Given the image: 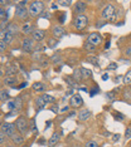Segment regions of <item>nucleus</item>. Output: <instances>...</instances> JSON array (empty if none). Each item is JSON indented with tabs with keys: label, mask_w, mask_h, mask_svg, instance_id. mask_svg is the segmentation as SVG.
I'll return each mask as SVG.
<instances>
[{
	"label": "nucleus",
	"mask_w": 131,
	"mask_h": 147,
	"mask_svg": "<svg viewBox=\"0 0 131 147\" xmlns=\"http://www.w3.org/2000/svg\"><path fill=\"white\" fill-rule=\"evenodd\" d=\"M6 137H8V136H6L4 132L0 131V143H1V145H4V143H5V141H6Z\"/></svg>",
	"instance_id": "2f4dec72"
},
{
	"label": "nucleus",
	"mask_w": 131,
	"mask_h": 147,
	"mask_svg": "<svg viewBox=\"0 0 131 147\" xmlns=\"http://www.w3.org/2000/svg\"><path fill=\"white\" fill-rule=\"evenodd\" d=\"M30 127H32V129H30V131H35V121L34 119H32V121H30Z\"/></svg>",
	"instance_id": "a19ab883"
},
{
	"label": "nucleus",
	"mask_w": 131,
	"mask_h": 147,
	"mask_svg": "<svg viewBox=\"0 0 131 147\" xmlns=\"http://www.w3.org/2000/svg\"><path fill=\"white\" fill-rule=\"evenodd\" d=\"M50 62H52L53 64H57V63H59L60 62V55L58 54V53L53 54L52 57H50Z\"/></svg>",
	"instance_id": "cd10ccee"
},
{
	"label": "nucleus",
	"mask_w": 131,
	"mask_h": 147,
	"mask_svg": "<svg viewBox=\"0 0 131 147\" xmlns=\"http://www.w3.org/2000/svg\"><path fill=\"white\" fill-rule=\"evenodd\" d=\"M5 147H14V146H13V145H6Z\"/></svg>",
	"instance_id": "864d4df0"
},
{
	"label": "nucleus",
	"mask_w": 131,
	"mask_h": 147,
	"mask_svg": "<svg viewBox=\"0 0 131 147\" xmlns=\"http://www.w3.org/2000/svg\"><path fill=\"white\" fill-rule=\"evenodd\" d=\"M83 48H85L87 52H91V53H93V52L96 51V47H95V45H92V44H90V43H86Z\"/></svg>",
	"instance_id": "c756f323"
},
{
	"label": "nucleus",
	"mask_w": 131,
	"mask_h": 147,
	"mask_svg": "<svg viewBox=\"0 0 131 147\" xmlns=\"http://www.w3.org/2000/svg\"><path fill=\"white\" fill-rule=\"evenodd\" d=\"M125 54H126V57H131V47L125 51Z\"/></svg>",
	"instance_id": "c03bdc74"
},
{
	"label": "nucleus",
	"mask_w": 131,
	"mask_h": 147,
	"mask_svg": "<svg viewBox=\"0 0 131 147\" xmlns=\"http://www.w3.org/2000/svg\"><path fill=\"white\" fill-rule=\"evenodd\" d=\"M57 43H58V40H52V39H49V40H48V45L50 47V48H54Z\"/></svg>",
	"instance_id": "58836bf2"
},
{
	"label": "nucleus",
	"mask_w": 131,
	"mask_h": 147,
	"mask_svg": "<svg viewBox=\"0 0 131 147\" xmlns=\"http://www.w3.org/2000/svg\"><path fill=\"white\" fill-rule=\"evenodd\" d=\"M14 36L15 35H13V34H10V33H8V32H5L4 34H0V40H4L6 44H10V43L14 40Z\"/></svg>",
	"instance_id": "dca6fc26"
},
{
	"label": "nucleus",
	"mask_w": 131,
	"mask_h": 147,
	"mask_svg": "<svg viewBox=\"0 0 131 147\" xmlns=\"http://www.w3.org/2000/svg\"><path fill=\"white\" fill-rule=\"evenodd\" d=\"M15 16L19 19H22V20H25V19L29 16V9L25 8V6L18 5L15 9Z\"/></svg>",
	"instance_id": "423d86ee"
},
{
	"label": "nucleus",
	"mask_w": 131,
	"mask_h": 147,
	"mask_svg": "<svg viewBox=\"0 0 131 147\" xmlns=\"http://www.w3.org/2000/svg\"><path fill=\"white\" fill-rule=\"evenodd\" d=\"M44 36H45V32L42 30V29H35L34 33L32 34V38L34 39L35 42H39V43L44 39Z\"/></svg>",
	"instance_id": "f8f14e48"
},
{
	"label": "nucleus",
	"mask_w": 131,
	"mask_h": 147,
	"mask_svg": "<svg viewBox=\"0 0 131 147\" xmlns=\"http://www.w3.org/2000/svg\"><path fill=\"white\" fill-rule=\"evenodd\" d=\"M0 4L1 5H6V4H10L9 1H5V0H1V1H0Z\"/></svg>",
	"instance_id": "de8ad7c7"
},
{
	"label": "nucleus",
	"mask_w": 131,
	"mask_h": 147,
	"mask_svg": "<svg viewBox=\"0 0 131 147\" xmlns=\"http://www.w3.org/2000/svg\"><path fill=\"white\" fill-rule=\"evenodd\" d=\"M66 111H68V107H64V108L62 109V112H66Z\"/></svg>",
	"instance_id": "603ef678"
},
{
	"label": "nucleus",
	"mask_w": 131,
	"mask_h": 147,
	"mask_svg": "<svg viewBox=\"0 0 131 147\" xmlns=\"http://www.w3.org/2000/svg\"><path fill=\"white\" fill-rule=\"evenodd\" d=\"M88 25V18L86 15H77L73 20V26L77 30H83Z\"/></svg>",
	"instance_id": "7ed1b4c3"
},
{
	"label": "nucleus",
	"mask_w": 131,
	"mask_h": 147,
	"mask_svg": "<svg viewBox=\"0 0 131 147\" xmlns=\"http://www.w3.org/2000/svg\"><path fill=\"white\" fill-rule=\"evenodd\" d=\"M101 16H102L105 20H111V22H115L117 18V11L116 8L112 4H107L103 6L102 13H101Z\"/></svg>",
	"instance_id": "f257e3e1"
},
{
	"label": "nucleus",
	"mask_w": 131,
	"mask_h": 147,
	"mask_svg": "<svg viewBox=\"0 0 131 147\" xmlns=\"http://www.w3.org/2000/svg\"><path fill=\"white\" fill-rule=\"evenodd\" d=\"M29 15L32 18H35V16H40L44 13V3L43 1H32L29 4Z\"/></svg>",
	"instance_id": "f03ea898"
},
{
	"label": "nucleus",
	"mask_w": 131,
	"mask_h": 147,
	"mask_svg": "<svg viewBox=\"0 0 131 147\" xmlns=\"http://www.w3.org/2000/svg\"><path fill=\"white\" fill-rule=\"evenodd\" d=\"M34 30H35V29L33 28V25L30 24V23H25V24L22 26V32H23V34H25V35L33 34V33H34Z\"/></svg>",
	"instance_id": "2eb2a0df"
},
{
	"label": "nucleus",
	"mask_w": 131,
	"mask_h": 147,
	"mask_svg": "<svg viewBox=\"0 0 131 147\" xmlns=\"http://www.w3.org/2000/svg\"><path fill=\"white\" fill-rule=\"evenodd\" d=\"M91 115H92V112H91L90 109H82V111H79V113H78V119L82 122H85L90 118Z\"/></svg>",
	"instance_id": "4468645a"
},
{
	"label": "nucleus",
	"mask_w": 131,
	"mask_h": 147,
	"mask_svg": "<svg viewBox=\"0 0 131 147\" xmlns=\"http://www.w3.org/2000/svg\"><path fill=\"white\" fill-rule=\"evenodd\" d=\"M59 140H60V133H59V132H54L52 136L49 137V140H48V146H49V147L56 146L57 143L59 142Z\"/></svg>",
	"instance_id": "ddd939ff"
},
{
	"label": "nucleus",
	"mask_w": 131,
	"mask_h": 147,
	"mask_svg": "<svg viewBox=\"0 0 131 147\" xmlns=\"http://www.w3.org/2000/svg\"><path fill=\"white\" fill-rule=\"evenodd\" d=\"M52 9H53V10H56V9H57V5L53 4V5H52Z\"/></svg>",
	"instance_id": "3c124183"
},
{
	"label": "nucleus",
	"mask_w": 131,
	"mask_h": 147,
	"mask_svg": "<svg viewBox=\"0 0 131 147\" xmlns=\"http://www.w3.org/2000/svg\"><path fill=\"white\" fill-rule=\"evenodd\" d=\"M107 69H109V71H116L117 69V63H110L109 67H107Z\"/></svg>",
	"instance_id": "c9c22d12"
},
{
	"label": "nucleus",
	"mask_w": 131,
	"mask_h": 147,
	"mask_svg": "<svg viewBox=\"0 0 131 147\" xmlns=\"http://www.w3.org/2000/svg\"><path fill=\"white\" fill-rule=\"evenodd\" d=\"M71 4H72V1H71V0H68V1L59 0V1H58V5H62V6H71Z\"/></svg>",
	"instance_id": "f704fd0d"
},
{
	"label": "nucleus",
	"mask_w": 131,
	"mask_h": 147,
	"mask_svg": "<svg viewBox=\"0 0 131 147\" xmlns=\"http://www.w3.org/2000/svg\"><path fill=\"white\" fill-rule=\"evenodd\" d=\"M87 43H90V44L92 45H98L102 43V36H101L100 33H91L88 35V38H87Z\"/></svg>",
	"instance_id": "0eeeda50"
},
{
	"label": "nucleus",
	"mask_w": 131,
	"mask_h": 147,
	"mask_svg": "<svg viewBox=\"0 0 131 147\" xmlns=\"http://www.w3.org/2000/svg\"><path fill=\"white\" fill-rule=\"evenodd\" d=\"M35 106H37V108H39V109H42V108H44L45 105H47V102L44 101V98L43 97H38V98H35Z\"/></svg>",
	"instance_id": "aec40b11"
},
{
	"label": "nucleus",
	"mask_w": 131,
	"mask_h": 147,
	"mask_svg": "<svg viewBox=\"0 0 131 147\" xmlns=\"http://www.w3.org/2000/svg\"><path fill=\"white\" fill-rule=\"evenodd\" d=\"M130 147H131V142H130Z\"/></svg>",
	"instance_id": "5fc2aeb1"
},
{
	"label": "nucleus",
	"mask_w": 131,
	"mask_h": 147,
	"mask_svg": "<svg viewBox=\"0 0 131 147\" xmlns=\"http://www.w3.org/2000/svg\"><path fill=\"white\" fill-rule=\"evenodd\" d=\"M124 83H125V84H130L131 83V71H129L124 76Z\"/></svg>",
	"instance_id": "c85d7f7f"
},
{
	"label": "nucleus",
	"mask_w": 131,
	"mask_h": 147,
	"mask_svg": "<svg viewBox=\"0 0 131 147\" xmlns=\"http://www.w3.org/2000/svg\"><path fill=\"white\" fill-rule=\"evenodd\" d=\"M73 79H75L76 82H78V81H81V79H83L82 73H81V69H76V71H75V73H73Z\"/></svg>",
	"instance_id": "bb28decb"
},
{
	"label": "nucleus",
	"mask_w": 131,
	"mask_h": 147,
	"mask_svg": "<svg viewBox=\"0 0 131 147\" xmlns=\"http://www.w3.org/2000/svg\"><path fill=\"white\" fill-rule=\"evenodd\" d=\"M6 32L10 33V34L13 35H16L19 33V26L15 24V23H9L8 28H6Z\"/></svg>",
	"instance_id": "a211bd4d"
},
{
	"label": "nucleus",
	"mask_w": 131,
	"mask_h": 147,
	"mask_svg": "<svg viewBox=\"0 0 131 147\" xmlns=\"http://www.w3.org/2000/svg\"><path fill=\"white\" fill-rule=\"evenodd\" d=\"M86 9H87V5L85 1H77L75 4V13L77 15H83Z\"/></svg>",
	"instance_id": "9b49d317"
},
{
	"label": "nucleus",
	"mask_w": 131,
	"mask_h": 147,
	"mask_svg": "<svg viewBox=\"0 0 131 147\" xmlns=\"http://www.w3.org/2000/svg\"><path fill=\"white\" fill-rule=\"evenodd\" d=\"M42 97H43V98H44V101H45L47 103H48V102H53V101H54V98H53L52 96H49V94H43Z\"/></svg>",
	"instance_id": "473e14b6"
},
{
	"label": "nucleus",
	"mask_w": 131,
	"mask_h": 147,
	"mask_svg": "<svg viewBox=\"0 0 131 147\" xmlns=\"http://www.w3.org/2000/svg\"><path fill=\"white\" fill-rule=\"evenodd\" d=\"M40 16H42V18H45V19H49L52 15H50V13H48V11H44V13H43V14L40 15Z\"/></svg>",
	"instance_id": "ea45409f"
},
{
	"label": "nucleus",
	"mask_w": 131,
	"mask_h": 147,
	"mask_svg": "<svg viewBox=\"0 0 131 147\" xmlns=\"http://www.w3.org/2000/svg\"><path fill=\"white\" fill-rule=\"evenodd\" d=\"M9 97H10L9 92H8V91H5V89H1V93H0V99H1V102L8 101Z\"/></svg>",
	"instance_id": "a878e982"
},
{
	"label": "nucleus",
	"mask_w": 131,
	"mask_h": 147,
	"mask_svg": "<svg viewBox=\"0 0 131 147\" xmlns=\"http://www.w3.org/2000/svg\"><path fill=\"white\" fill-rule=\"evenodd\" d=\"M95 59H97V58H88V62L93 63L95 65H98V63H97V61H95Z\"/></svg>",
	"instance_id": "37998d69"
},
{
	"label": "nucleus",
	"mask_w": 131,
	"mask_h": 147,
	"mask_svg": "<svg viewBox=\"0 0 131 147\" xmlns=\"http://www.w3.org/2000/svg\"><path fill=\"white\" fill-rule=\"evenodd\" d=\"M16 72L18 71H16V68L14 65H9L8 68H6V76L8 77H14L16 74Z\"/></svg>",
	"instance_id": "5701e85b"
},
{
	"label": "nucleus",
	"mask_w": 131,
	"mask_h": 147,
	"mask_svg": "<svg viewBox=\"0 0 131 147\" xmlns=\"http://www.w3.org/2000/svg\"><path fill=\"white\" fill-rule=\"evenodd\" d=\"M22 48L24 52H32L34 49V39L33 38H25L23 40V44H22Z\"/></svg>",
	"instance_id": "1a4fd4ad"
},
{
	"label": "nucleus",
	"mask_w": 131,
	"mask_h": 147,
	"mask_svg": "<svg viewBox=\"0 0 131 147\" xmlns=\"http://www.w3.org/2000/svg\"><path fill=\"white\" fill-rule=\"evenodd\" d=\"M0 131H3L5 133L6 136H8V138L10 137L12 138L13 136L15 135V131H18L16 129V126H15V123H9V122H4V123H1V127H0Z\"/></svg>",
	"instance_id": "20e7f679"
},
{
	"label": "nucleus",
	"mask_w": 131,
	"mask_h": 147,
	"mask_svg": "<svg viewBox=\"0 0 131 147\" xmlns=\"http://www.w3.org/2000/svg\"><path fill=\"white\" fill-rule=\"evenodd\" d=\"M26 4H28V1H19L18 5H22V6H25Z\"/></svg>",
	"instance_id": "49530a36"
},
{
	"label": "nucleus",
	"mask_w": 131,
	"mask_h": 147,
	"mask_svg": "<svg viewBox=\"0 0 131 147\" xmlns=\"http://www.w3.org/2000/svg\"><path fill=\"white\" fill-rule=\"evenodd\" d=\"M52 32H53V35L57 38V40L66 35V30H64V28H63L62 25H54L53 26V29H52Z\"/></svg>",
	"instance_id": "9d476101"
},
{
	"label": "nucleus",
	"mask_w": 131,
	"mask_h": 147,
	"mask_svg": "<svg viewBox=\"0 0 131 147\" xmlns=\"http://www.w3.org/2000/svg\"><path fill=\"white\" fill-rule=\"evenodd\" d=\"M81 73H82L83 79H85V78H90V77L92 76V72H91V69H87V68H85V67H82V68H81Z\"/></svg>",
	"instance_id": "393cba45"
},
{
	"label": "nucleus",
	"mask_w": 131,
	"mask_h": 147,
	"mask_svg": "<svg viewBox=\"0 0 131 147\" xmlns=\"http://www.w3.org/2000/svg\"><path fill=\"white\" fill-rule=\"evenodd\" d=\"M85 147H98V143H97L96 141H87L86 143H85Z\"/></svg>",
	"instance_id": "7c9ffc66"
},
{
	"label": "nucleus",
	"mask_w": 131,
	"mask_h": 147,
	"mask_svg": "<svg viewBox=\"0 0 131 147\" xmlns=\"http://www.w3.org/2000/svg\"><path fill=\"white\" fill-rule=\"evenodd\" d=\"M8 108L10 109V111H13V112H14V109H15V105H14V99H13V101H9V102H8Z\"/></svg>",
	"instance_id": "e433bc0d"
},
{
	"label": "nucleus",
	"mask_w": 131,
	"mask_h": 147,
	"mask_svg": "<svg viewBox=\"0 0 131 147\" xmlns=\"http://www.w3.org/2000/svg\"><path fill=\"white\" fill-rule=\"evenodd\" d=\"M6 45H8V44H6L4 40H0V52L4 53V52H5V49H6Z\"/></svg>",
	"instance_id": "72a5a7b5"
},
{
	"label": "nucleus",
	"mask_w": 131,
	"mask_h": 147,
	"mask_svg": "<svg viewBox=\"0 0 131 147\" xmlns=\"http://www.w3.org/2000/svg\"><path fill=\"white\" fill-rule=\"evenodd\" d=\"M32 88L34 89L35 92H44L47 89V87L44 86V83H42V82H35Z\"/></svg>",
	"instance_id": "6ab92c4d"
},
{
	"label": "nucleus",
	"mask_w": 131,
	"mask_h": 147,
	"mask_svg": "<svg viewBox=\"0 0 131 147\" xmlns=\"http://www.w3.org/2000/svg\"><path fill=\"white\" fill-rule=\"evenodd\" d=\"M102 79H103V81H107V79H109V76H107V74H103V76H102Z\"/></svg>",
	"instance_id": "09e8293b"
},
{
	"label": "nucleus",
	"mask_w": 131,
	"mask_h": 147,
	"mask_svg": "<svg viewBox=\"0 0 131 147\" xmlns=\"http://www.w3.org/2000/svg\"><path fill=\"white\" fill-rule=\"evenodd\" d=\"M115 117L117 118V121H122V118H124L122 115H115Z\"/></svg>",
	"instance_id": "a18cd8bd"
},
{
	"label": "nucleus",
	"mask_w": 131,
	"mask_h": 147,
	"mask_svg": "<svg viewBox=\"0 0 131 147\" xmlns=\"http://www.w3.org/2000/svg\"><path fill=\"white\" fill-rule=\"evenodd\" d=\"M14 105H15L14 112H19L20 109L23 108V101H22V98H20V97H16V98L14 99Z\"/></svg>",
	"instance_id": "412c9836"
},
{
	"label": "nucleus",
	"mask_w": 131,
	"mask_h": 147,
	"mask_svg": "<svg viewBox=\"0 0 131 147\" xmlns=\"http://www.w3.org/2000/svg\"><path fill=\"white\" fill-rule=\"evenodd\" d=\"M120 135H113V137H112V141L113 142H117V141H119V140H120Z\"/></svg>",
	"instance_id": "79ce46f5"
},
{
	"label": "nucleus",
	"mask_w": 131,
	"mask_h": 147,
	"mask_svg": "<svg viewBox=\"0 0 131 147\" xmlns=\"http://www.w3.org/2000/svg\"><path fill=\"white\" fill-rule=\"evenodd\" d=\"M125 138L126 140H131V128L130 127L125 131Z\"/></svg>",
	"instance_id": "4c0bfd02"
},
{
	"label": "nucleus",
	"mask_w": 131,
	"mask_h": 147,
	"mask_svg": "<svg viewBox=\"0 0 131 147\" xmlns=\"http://www.w3.org/2000/svg\"><path fill=\"white\" fill-rule=\"evenodd\" d=\"M9 19V11L5 9H0V22H8Z\"/></svg>",
	"instance_id": "4be33fe9"
},
{
	"label": "nucleus",
	"mask_w": 131,
	"mask_h": 147,
	"mask_svg": "<svg viewBox=\"0 0 131 147\" xmlns=\"http://www.w3.org/2000/svg\"><path fill=\"white\" fill-rule=\"evenodd\" d=\"M111 44H110V42H107L106 44H105V49H109V47H110Z\"/></svg>",
	"instance_id": "8fccbe9b"
},
{
	"label": "nucleus",
	"mask_w": 131,
	"mask_h": 147,
	"mask_svg": "<svg viewBox=\"0 0 131 147\" xmlns=\"http://www.w3.org/2000/svg\"><path fill=\"white\" fill-rule=\"evenodd\" d=\"M69 106L73 108H79L81 106H83V98L81 94H73L69 98Z\"/></svg>",
	"instance_id": "6e6552de"
},
{
	"label": "nucleus",
	"mask_w": 131,
	"mask_h": 147,
	"mask_svg": "<svg viewBox=\"0 0 131 147\" xmlns=\"http://www.w3.org/2000/svg\"><path fill=\"white\" fill-rule=\"evenodd\" d=\"M15 126H16L18 132L22 133V135H25V133L28 132V121H26L25 117H23V116L18 117L15 121Z\"/></svg>",
	"instance_id": "39448f33"
},
{
	"label": "nucleus",
	"mask_w": 131,
	"mask_h": 147,
	"mask_svg": "<svg viewBox=\"0 0 131 147\" xmlns=\"http://www.w3.org/2000/svg\"><path fill=\"white\" fill-rule=\"evenodd\" d=\"M12 142L14 143V145H22V143L24 142V136L19 132L15 133V135L12 137Z\"/></svg>",
	"instance_id": "f3484780"
},
{
	"label": "nucleus",
	"mask_w": 131,
	"mask_h": 147,
	"mask_svg": "<svg viewBox=\"0 0 131 147\" xmlns=\"http://www.w3.org/2000/svg\"><path fill=\"white\" fill-rule=\"evenodd\" d=\"M16 82H18V79H16L15 77H6V78L4 79V83H5V84H8V86H10V87L14 86Z\"/></svg>",
	"instance_id": "b1692460"
}]
</instances>
